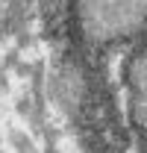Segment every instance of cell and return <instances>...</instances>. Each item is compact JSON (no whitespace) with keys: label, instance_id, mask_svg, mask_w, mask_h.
Returning <instances> with one entry per match:
<instances>
[{"label":"cell","instance_id":"1","mask_svg":"<svg viewBox=\"0 0 147 153\" xmlns=\"http://www.w3.org/2000/svg\"><path fill=\"white\" fill-rule=\"evenodd\" d=\"M0 59H3V68H15V65H18V62H21L18 50H9L6 56H0Z\"/></svg>","mask_w":147,"mask_h":153},{"label":"cell","instance_id":"2","mask_svg":"<svg viewBox=\"0 0 147 153\" xmlns=\"http://www.w3.org/2000/svg\"><path fill=\"white\" fill-rule=\"evenodd\" d=\"M15 74H18V76H24V79H27V76L33 74V65H27V62H18V65H15Z\"/></svg>","mask_w":147,"mask_h":153},{"label":"cell","instance_id":"3","mask_svg":"<svg viewBox=\"0 0 147 153\" xmlns=\"http://www.w3.org/2000/svg\"><path fill=\"white\" fill-rule=\"evenodd\" d=\"M18 112H21V115H30V97L18 100Z\"/></svg>","mask_w":147,"mask_h":153},{"label":"cell","instance_id":"4","mask_svg":"<svg viewBox=\"0 0 147 153\" xmlns=\"http://www.w3.org/2000/svg\"><path fill=\"white\" fill-rule=\"evenodd\" d=\"M0 91H9V79H6L3 71H0Z\"/></svg>","mask_w":147,"mask_h":153},{"label":"cell","instance_id":"5","mask_svg":"<svg viewBox=\"0 0 147 153\" xmlns=\"http://www.w3.org/2000/svg\"><path fill=\"white\" fill-rule=\"evenodd\" d=\"M0 71H3V59H0Z\"/></svg>","mask_w":147,"mask_h":153},{"label":"cell","instance_id":"6","mask_svg":"<svg viewBox=\"0 0 147 153\" xmlns=\"http://www.w3.org/2000/svg\"><path fill=\"white\" fill-rule=\"evenodd\" d=\"M0 141H3V135H0Z\"/></svg>","mask_w":147,"mask_h":153}]
</instances>
